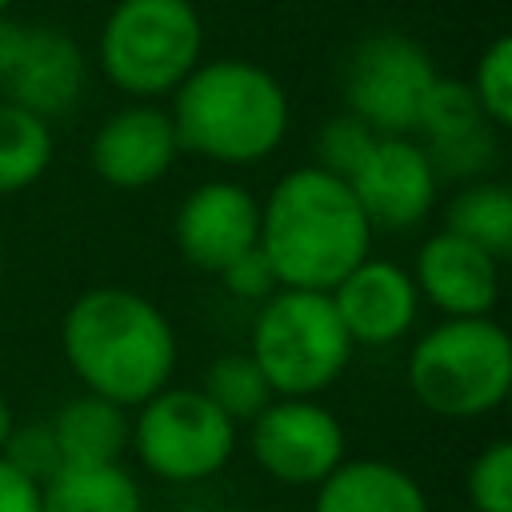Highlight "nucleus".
<instances>
[{
    "label": "nucleus",
    "instance_id": "obj_1",
    "mask_svg": "<svg viewBox=\"0 0 512 512\" xmlns=\"http://www.w3.org/2000/svg\"><path fill=\"white\" fill-rule=\"evenodd\" d=\"M60 352L84 392L136 408L172 384L180 340L152 296L124 284H96L64 308Z\"/></svg>",
    "mask_w": 512,
    "mask_h": 512
},
{
    "label": "nucleus",
    "instance_id": "obj_2",
    "mask_svg": "<svg viewBox=\"0 0 512 512\" xmlns=\"http://www.w3.org/2000/svg\"><path fill=\"white\" fill-rule=\"evenodd\" d=\"M372 224L348 180L320 164L288 168L260 200V252L280 288L332 292L364 256H372Z\"/></svg>",
    "mask_w": 512,
    "mask_h": 512
},
{
    "label": "nucleus",
    "instance_id": "obj_3",
    "mask_svg": "<svg viewBox=\"0 0 512 512\" xmlns=\"http://www.w3.org/2000/svg\"><path fill=\"white\" fill-rule=\"evenodd\" d=\"M180 152L220 168H252L280 152L292 108L284 84L256 60H200L168 96Z\"/></svg>",
    "mask_w": 512,
    "mask_h": 512
},
{
    "label": "nucleus",
    "instance_id": "obj_4",
    "mask_svg": "<svg viewBox=\"0 0 512 512\" xmlns=\"http://www.w3.org/2000/svg\"><path fill=\"white\" fill-rule=\"evenodd\" d=\"M412 400L440 420H480L512 392V336L496 316L436 320L404 360Z\"/></svg>",
    "mask_w": 512,
    "mask_h": 512
},
{
    "label": "nucleus",
    "instance_id": "obj_5",
    "mask_svg": "<svg viewBox=\"0 0 512 512\" xmlns=\"http://www.w3.org/2000/svg\"><path fill=\"white\" fill-rule=\"evenodd\" d=\"M96 60L128 100L172 96L204 60V24L192 0H116L104 16Z\"/></svg>",
    "mask_w": 512,
    "mask_h": 512
},
{
    "label": "nucleus",
    "instance_id": "obj_6",
    "mask_svg": "<svg viewBox=\"0 0 512 512\" xmlns=\"http://www.w3.org/2000/svg\"><path fill=\"white\" fill-rule=\"evenodd\" d=\"M248 356L264 372L272 396H324L352 364L348 340L328 292L280 288L256 304Z\"/></svg>",
    "mask_w": 512,
    "mask_h": 512
},
{
    "label": "nucleus",
    "instance_id": "obj_7",
    "mask_svg": "<svg viewBox=\"0 0 512 512\" xmlns=\"http://www.w3.org/2000/svg\"><path fill=\"white\" fill-rule=\"evenodd\" d=\"M128 448L164 484H204L232 464L240 428L200 388L168 384L132 408Z\"/></svg>",
    "mask_w": 512,
    "mask_h": 512
},
{
    "label": "nucleus",
    "instance_id": "obj_8",
    "mask_svg": "<svg viewBox=\"0 0 512 512\" xmlns=\"http://www.w3.org/2000/svg\"><path fill=\"white\" fill-rule=\"evenodd\" d=\"M244 444L280 488H316L348 460L344 420L320 396H272L244 424Z\"/></svg>",
    "mask_w": 512,
    "mask_h": 512
},
{
    "label": "nucleus",
    "instance_id": "obj_9",
    "mask_svg": "<svg viewBox=\"0 0 512 512\" xmlns=\"http://www.w3.org/2000/svg\"><path fill=\"white\" fill-rule=\"evenodd\" d=\"M436 76L424 44L404 32H372L344 64V112L364 120L376 136H412Z\"/></svg>",
    "mask_w": 512,
    "mask_h": 512
},
{
    "label": "nucleus",
    "instance_id": "obj_10",
    "mask_svg": "<svg viewBox=\"0 0 512 512\" xmlns=\"http://www.w3.org/2000/svg\"><path fill=\"white\" fill-rule=\"evenodd\" d=\"M372 232H412L440 200V176L416 136H376L360 168L348 176Z\"/></svg>",
    "mask_w": 512,
    "mask_h": 512
},
{
    "label": "nucleus",
    "instance_id": "obj_11",
    "mask_svg": "<svg viewBox=\"0 0 512 512\" xmlns=\"http://www.w3.org/2000/svg\"><path fill=\"white\" fill-rule=\"evenodd\" d=\"M172 240L188 268L220 276L236 256L256 248L260 196L228 176L204 180L180 200L172 216Z\"/></svg>",
    "mask_w": 512,
    "mask_h": 512
},
{
    "label": "nucleus",
    "instance_id": "obj_12",
    "mask_svg": "<svg viewBox=\"0 0 512 512\" xmlns=\"http://www.w3.org/2000/svg\"><path fill=\"white\" fill-rule=\"evenodd\" d=\"M180 156L172 116L156 100H128L96 128L88 144L92 172L116 192H140L160 184Z\"/></svg>",
    "mask_w": 512,
    "mask_h": 512
},
{
    "label": "nucleus",
    "instance_id": "obj_13",
    "mask_svg": "<svg viewBox=\"0 0 512 512\" xmlns=\"http://www.w3.org/2000/svg\"><path fill=\"white\" fill-rule=\"evenodd\" d=\"M328 300L356 348H392L408 340L424 308L412 272L384 256H364Z\"/></svg>",
    "mask_w": 512,
    "mask_h": 512
},
{
    "label": "nucleus",
    "instance_id": "obj_14",
    "mask_svg": "<svg viewBox=\"0 0 512 512\" xmlns=\"http://www.w3.org/2000/svg\"><path fill=\"white\" fill-rule=\"evenodd\" d=\"M408 272L420 304H432L440 320L492 316L500 304V260L460 240L456 232L436 228L432 236H424Z\"/></svg>",
    "mask_w": 512,
    "mask_h": 512
},
{
    "label": "nucleus",
    "instance_id": "obj_15",
    "mask_svg": "<svg viewBox=\"0 0 512 512\" xmlns=\"http://www.w3.org/2000/svg\"><path fill=\"white\" fill-rule=\"evenodd\" d=\"M84 84H88L84 48L60 28H24L20 52L8 76L0 80L4 100L44 116L48 124L80 104Z\"/></svg>",
    "mask_w": 512,
    "mask_h": 512
},
{
    "label": "nucleus",
    "instance_id": "obj_16",
    "mask_svg": "<svg viewBox=\"0 0 512 512\" xmlns=\"http://www.w3.org/2000/svg\"><path fill=\"white\" fill-rule=\"evenodd\" d=\"M312 492V512H432L424 484L384 456H348Z\"/></svg>",
    "mask_w": 512,
    "mask_h": 512
},
{
    "label": "nucleus",
    "instance_id": "obj_17",
    "mask_svg": "<svg viewBox=\"0 0 512 512\" xmlns=\"http://www.w3.org/2000/svg\"><path fill=\"white\" fill-rule=\"evenodd\" d=\"M48 424H52L64 468L124 464L128 436H132V408L112 404V400L92 396V392H80V396L64 400L48 416Z\"/></svg>",
    "mask_w": 512,
    "mask_h": 512
},
{
    "label": "nucleus",
    "instance_id": "obj_18",
    "mask_svg": "<svg viewBox=\"0 0 512 512\" xmlns=\"http://www.w3.org/2000/svg\"><path fill=\"white\" fill-rule=\"evenodd\" d=\"M144 488L124 464L60 468L40 484V512H144Z\"/></svg>",
    "mask_w": 512,
    "mask_h": 512
},
{
    "label": "nucleus",
    "instance_id": "obj_19",
    "mask_svg": "<svg viewBox=\"0 0 512 512\" xmlns=\"http://www.w3.org/2000/svg\"><path fill=\"white\" fill-rule=\"evenodd\" d=\"M444 232H456L460 240L484 248L488 256H496L500 264L512 252V192L508 184L484 176V180H468L452 192V200L444 204Z\"/></svg>",
    "mask_w": 512,
    "mask_h": 512
},
{
    "label": "nucleus",
    "instance_id": "obj_20",
    "mask_svg": "<svg viewBox=\"0 0 512 512\" xmlns=\"http://www.w3.org/2000/svg\"><path fill=\"white\" fill-rule=\"evenodd\" d=\"M52 124L12 100H0V196L28 192L52 164Z\"/></svg>",
    "mask_w": 512,
    "mask_h": 512
},
{
    "label": "nucleus",
    "instance_id": "obj_21",
    "mask_svg": "<svg viewBox=\"0 0 512 512\" xmlns=\"http://www.w3.org/2000/svg\"><path fill=\"white\" fill-rule=\"evenodd\" d=\"M196 388H200L236 428H244V424L272 400V388H268L264 372L256 368V360H252L248 352H224V356H216V360L204 368V376H200Z\"/></svg>",
    "mask_w": 512,
    "mask_h": 512
},
{
    "label": "nucleus",
    "instance_id": "obj_22",
    "mask_svg": "<svg viewBox=\"0 0 512 512\" xmlns=\"http://www.w3.org/2000/svg\"><path fill=\"white\" fill-rule=\"evenodd\" d=\"M484 112L468 88V80H456V76H436L424 104H420V116H416V140L420 144H440V140H456L464 132H476L484 128ZM500 132V128H496Z\"/></svg>",
    "mask_w": 512,
    "mask_h": 512
},
{
    "label": "nucleus",
    "instance_id": "obj_23",
    "mask_svg": "<svg viewBox=\"0 0 512 512\" xmlns=\"http://www.w3.org/2000/svg\"><path fill=\"white\" fill-rule=\"evenodd\" d=\"M464 496L472 512H512V440H488L464 468Z\"/></svg>",
    "mask_w": 512,
    "mask_h": 512
},
{
    "label": "nucleus",
    "instance_id": "obj_24",
    "mask_svg": "<svg viewBox=\"0 0 512 512\" xmlns=\"http://www.w3.org/2000/svg\"><path fill=\"white\" fill-rule=\"evenodd\" d=\"M440 184L444 180H456V184H468V180H484L496 160H500V132L492 124L476 128V132H464L456 140H440V144H424Z\"/></svg>",
    "mask_w": 512,
    "mask_h": 512
},
{
    "label": "nucleus",
    "instance_id": "obj_25",
    "mask_svg": "<svg viewBox=\"0 0 512 512\" xmlns=\"http://www.w3.org/2000/svg\"><path fill=\"white\" fill-rule=\"evenodd\" d=\"M468 88L492 128L512 124V36H496L480 56L468 76Z\"/></svg>",
    "mask_w": 512,
    "mask_h": 512
},
{
    "label": "nucleus",
    "instance_id": "obj_26",
    "mask_svg": "<svg viewBox=\"0 0 512 512\" xmlns=\"http://www.w3.org/2000/svg\"><path fill=\"white\" fill-rule=\"evenodd\" d=\"M372 144H376V132H372L364 120H356L352 112H336V116L324 120V128L316 132V160H312V164H320L324 172L348 180V176L360 168V160L368 156Z\"/></svg>",
    "mask_w": 512,
    "mask_h": 512
},
{
    "label": "nucleus",
    "instance_id": "obj_27",
    "mask_svg": "<svg viewBox=\"0 0 512 512\" xmlns=\"http://www.w3.org/2000/svg\"><path fill=\"white\" fill-rule=\"evenodd\" d=\"M0 456H4L16 472H24L28 480H36V484H48V480L64 468L48 420H32V424H20V420H16V428H12V436H8V444H4Z\"/></svg>",
    "mask_w": 512,
    "mask_h": 512
},
{
    "label": "nucleus",
    "instance_id": "obj_28",
    "mask_svg": "<svg viewBox=\"0 0 512 512\" xmlns=\"http://www.w3.org/2000/svg\"><path fill=\"white\" fill-rule=\"evenodd\" d=\"M216 280L224 284V292H228V296H236V300H244V304H264L268 296H276V292H280V280H276V272H272L268 256L260 252V244H256L252 252L236 256V260H232Z\"/></svg>",
    "mask_w": 512,
    "mask_h": 512
},
{
    "label": "nucleus",
    "instance_id": "obj_29",
    "mask_svg": "<svg viewBox=\"0 0 512 512\" xmlns=\"http://www.w3.org/2000/svg\"><path fill=\"white\" fill-rule=\"evenodd\" d=\"M0 512H40V484L0 456Z\"/></svg>",
    "mask_w": 512,
    "mask_h": 512
},
{
    "label": "nucleus",
    "instance_id": "obj_30",
    "mask_svg": "<svg viewBox=\"0 0 512 512\" xmlns=\"http://www.w3.org/2000/svg\"><path fill=\"white\" fill-rule=\"evenodd\" d=\"M20 40H24V24L0 16V80L8 76L12 60H16V52H20Z\"/></svg>",
    "mask_w": 512,
    "mask_h": 512
},
{
    "label": "nucleus",
    "instance_id": "obj_31",
    "mask_svg": "<svg viewBox=\"0 0 512 512\" xmlns=\"http://www.w3.org/2000/svg\"><path fill=\"white\" fill-rule=\"evenodd\" d=\"M12 428H16V412H12L8 396H0V452H4V444H8V436H12Z\"/></svg>",
    "mask_w": 512,
    "mask_h": 512
},
{
    "label": "nucleus",
    "instance_id": "obj_32",
    "mask_svg": "<svg viewBox=\"0 0 512 512\" xmlns=\"http://www.w3.org/2000/svg\"><path fill=\"white\" fill-rule=\"evenodd\" d=\"M16 0H0V16H8V8H12Z\"/></svg>",
    "mask_w": 512,
    "mask_h": 512
},
{
    "label": "nucleus",
    "instance_id": "obj_33",
    "mask_svg": "<svg viewBox=\"0 0 512 512\" xmlns=\"http://www.w3.org/2000/svg\"><path fill=\"white\" fill-rule=\"evenodd\" d=\"M0 292H4V252H0Z\"/></svg>",
    "mask_w": 512,
    "mask_h": 512
},
{
    "label": "nucleus",
    "instance_id": "obj_34",
    "mask_svg": "<svg viewBox=\"0 0 512 512\" xmlns=\"http://www.w3.org/2000/svg\"><path fill=\"white\" fill-rule=\"evenodd\" d=\"M460 512H472V508H460Z\"/></svg>",
    "mask_w": 512,
    "mask_h": 512
}]
</instances>
